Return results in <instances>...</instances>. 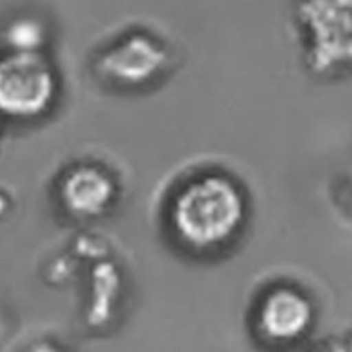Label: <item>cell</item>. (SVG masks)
Masks as SVG:
<instances>
[{"mask_svg":"<svg viewBox=\"0 0 352 352\" xmlns=\"http://www.w3.org/2000/svg\"><path fill=\"white\" fill-rule=\"evenodd\" d=\"M244 196L232 181L205 175L177 192L170 220L175 232L192 248H215L236 234L244 219Z\"/></svg>","mask_w":352,"mask_h":352,"instance_id":"cell-1","label":"cell"},{"mask_svg":"<svg viewBox=\"0 0 352 352\" xmlns=\"http://www.w3.org/2000/svg\"><path fill=\"white\" fill-rule=\"evenodd\" d=\"M298 17L308 33L313 65L329 67L352 57V0H301Z\"/></svg>","mask_w":352,"mask_h":352,"instance_id":"cell-2","label":"cell"},{"mask_svg":"<svg viewBox=\"0 0 352 352\" xmlns=\"http://www.w3.org/2000/svg\"><path fill=\"white\" fill-rule=\"evenodd\" d=\"M311 320V306L292 289H277L260 306L261 330L270 339L291 340L301 336Z\"/></svg>","mask_w":352,"mask_h":352,"instance_id":"cell-3","label":"cell"},{"mask_svg":"<svg viewBox=\"0 0 352 352\" xmlns=\"http://www.w3.org/2000/svg\"><path fill=\"white\" fill-rule=\"evenodd\" d=\"M162 60V50L146 36H131L113 48L107 65L117 74H150Z\"/></svg>","mask_w":352,"mask_h":352,"instance_id":"cell-4","label":"cell"},{"mask_svg":"<svg viewBox=\"0 0 352 352\" xmlns=\"http://www.w3.org/2000/svg\"><path fill=\"white\" fill-rule=\"evenodd\" d=\"M110 198V182L91 168H81L69 179L67 199L74 212L88 215L105 206Z\"/></svg>","mask_w":352,"mask_h":352,"instance_id":"cell-5","label":"cell"}]
</instances>
